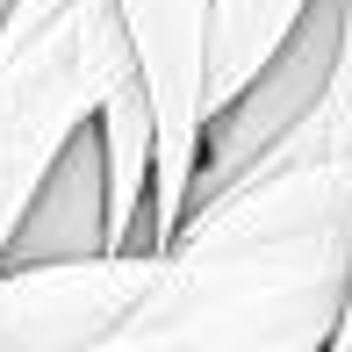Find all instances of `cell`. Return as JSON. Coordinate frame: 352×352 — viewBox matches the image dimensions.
I'll return each instance as SVG.
<instances>
[{
    "instance_id": "obj_3",
    "label": "cell",
    "mask_w": 352,
    "mask_h": 352,
    "mask_svg": "<svg viewBox=\"0 0 352 352\" xmlns=\"http://www.w3.org/2000/svg\"><path fill=\"white\" fill-rule=\"evenodd\" d=\"M158 280V245H108L72 259L0 266V352H94Z\"/></svg>"
},
{
    "instance_id": "obj_8",
    "label": "cell",
    "mask_w": 352,
    "mask_h": 352,
    "mask_svg": "<svg viewBox=\"0 0 352 352\" xmlns=\"http://www.w3.org/2000/svg\"><path fill=\"white\" fill-rule=\"evenodd\" d=\"M331 352H352V280H345V309H338V331H331Z\"/></svg>"
},
{
    "instance_id": "obj_4",
    "label": "cell",
    "mask_w": 352,
    "mask_h": 352,
    "mask_svg": "<svg viewBox=\"0 0 352 352\" xmlns=\"http://www.w3.org/2000/svg\"><path fill=\"white\" fill-rule=\"evenodd\" d=\"M130 29L137 79L151 94V237L187 209V187L201 166V43H209V0H116Z\"/></svg>"
},
{
    "instance_id": "obj_5",
    "label": "cell",
    "mask_w": 352,
    "mask_h": 352,
    "mask_svg": "<svg viewBox=\"0 0 352 352\" xmlns=\"http://www.w3.org/2000/svg\"><path fill=\"white\" fill-rule=\"evenodd\" d=\"M72 252H108V187H101V137H94V122H79L65 137V151L51 158L36 195L22 201L0 266L8 259H72Z\"/></svg>"
},
{
    "instance_id": "obj_7",
    "label": "cell",
    "mask_w": 352,
    "mask_h": 352,
    "mask_svg": "<svg viewBox=\"0 0 352 352\" xmlns=\"http://www.w3.org/2000/svg\"><path fill=\"white\" fill-rule=\"evenodd\" d=\"M309 0H209V43H201V122L245 87L266 58L280 51V36L302 22Z\"/></svg>"
},
{
    "instance_id": "obj_1",
    "label": "cell",
    "mask_w": 352,
    "mask_h": 352,
    "mask_svg": "<svg viewBox=\"0 0 352 352\" xmlns=\"http://www.w3.org/2000/svg\"><path fill=\"white\" fill-rule=\"evenodd\" d=\"M352 280V0L316 101L187 195L122 352H324Z\"/></svg>"
},
{
    "instance_id": "obj_2",
    "label": "cell",
    "mask_w": 352,
    "mask_h": 352,
    "mask_svg": "<svg viewBox=\"0 0 352 352\" xmlns=\"http://www.w3.org/2000/svg\"><path fill=\"white\" fill-rule=\"evenodd\" d=\"M130 72L137 58L116 0H14L0 14V252L65 137L94 122Z\"/></svg>"
},
{
    "instance_id": "obj_6",
    "label": "cell",
    "mask_w": 352,
    "mask_h": 352,
    "mask_svg": "<svg viewBox=\"0 0 352 352\" xmlns=\"http://www.w3.org/2000/svg\"><path fill=\"white\" fill-rule=\"evenodd\" d=\"M101 137V187H108V245H158L151 237V94L144 79H116L94 108Z\"/></svg>"
}]
</instances>
